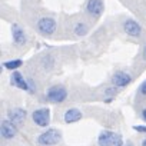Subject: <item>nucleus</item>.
Segmentation results:
<instances>
[{"mask_svg": "<svg viewBox=\"0 0 146 146\" xmlns=\"http://www.w3.org/2000/svg\"><path fill=\"white\" fill-rule=\"evenodd\" d=\"M23 64V60L22 59H13V60H6L3 62V67L7 69V70H17L20 66Z\"/></svg>", "mask_w": 146, "mask_h": 146, "instance_id": "nucleus-14", "label": "nucleus"}, {"mask_svg": "<svg viewBox=\"0 0 146 146\" xmlns=\"http://www.w3.org/2000/svg\"><path fill=\"white\" fill-rule=\"evenodd\" d=\"M123 30H125V33H126L127 36L135 37V39H139V37L142 36V32H143L142 26H140L136 20H133V19H126V20H125V23H123Z\"/></svg>", "mask_w": 146, "mask_h": 146, "instance_id": "nucleus-8", "label": "nucleus"}, {"mask_svg": "<svg viewBox=\"0 0 146 146\" xmlns=\"http://www.w3.org/2000/svg\"><path fill=\"white\" fill-rule=\"evenodd\" d=\"M82 110L80 109H78V108H70V109H67L66 112H64V115H63V120H64V123H67V125H72V123H78L80 119H82Z\"/></svg>", "mask_w": 146, "mask_h": 146, "instance_id": "nucleus-13", "label": "nucleus"}, {"mask_svg": "<svg viewBox=\"0 0 146 146\" xmlns=\"http://www.w3.org/2000/svg\"><path fill=\"white\" fill-rule=\"evenodd\" d=\"M143 59H145V60H146V46H145V47H143Z\"/></svg>", "mask_w": 146, "mask_h": 146, "instance_id": "nucleus-20", "label": "nucleus"}, {"mask_svg": "<svg viewBox=\"0 0 146 146\" xmlns=\"http://www.w3.org/2000/svg\"><path fill=\"white\" fill-rule=\"evenodd\" d=\"M142 119H143V120L146 122V108H145V109L142 110Z\"/></svg>", "mask_w": 146, "mask_h": 146, "instance_id": "nucleus-19", "label": "nucleus"}, {"mask_svg": "<svg viewBox=\"0 0 146 146\" xmlns=\"http://www.w3.org/2000/svg\"><path fill=\"white\" fill-rule=\"evenodd\" d=\"M122 146H132V143H130V142H127L126 145H122Z\"/></svg>", "mask_w": 146, "mask_h": 146, "instance_id": "nucleus-22", "label": "nucleus"}, {"mask_svg": "<svg viewBox=\"0 0 146 146\" xmlns=\"http://www.w3.org/2000/svg\"><path fill=\"white\" fill-rule=\"evenodd\" d=\"M35 92H36L35 82H33V80H29V93H35Z\"/></svg>", "mask_w": 146, "mask_h": 146, "instance_id": "nucleus-18", "label": "nucleus"}, {"mask_svg": "<svg viewBox=\"0 0 146 146\" xmlns=\"http://www.w3.org/2000/svg\"><path fill=\"white\" fill-rule=\"evenodd\" d=\"M9 119L16 125V126H22L27 117V112L23 109V108H15V109H10L9 113H7Z\"/></svg>", "mask_w": 146, "mask_h": 146, "instance_id": "nucleus-10", "label": "nucleus"}, {"mask_svg": "<svg viewBox=\"0 0 146 146\" xmlns=\"http://www.w3.org/2000/svg\"><path fill=\"white\" fill-rule=\"evenodd\" d=\"M133 129L139 133H146V125H136V126H133Z\"/></svg>", "mask_w": 146, "mask_h": 146, "instance_id": "nucleus-17", "label": "nucleus"}, {"mask_svg": "<svg viewBox=\"0 0 146 146\" xmlns=\"http://www.w3.org/2000/svg\"><path fill=\"white\" fill-rule=\"evenodd\" d=\"M12 39H13L15 46H23L27 42V36H26L25 30L16 23L12 25Z\"/></svg>", "mask_w": 146, "mask_h": 146, "instance_id": "nucleus-11", "label": "nucleus"}, {"mask_svg": "<svg viewBox=\"0 0 146 146\" xmlns=\"http://www.w3.org/2000/svg\"><path fill=\"white\" fill-rule=\"evenodd\" d=\"M98 143H99V146H122L123 145V139L116 132L103 130L98 136Z\"/></svg>", "mask_w": 146, "mask_h": 146, "instance_id": "nucleus-3", "label": "nucleus"}, {"mask_svg": "<svg viewBox=\"0 0 146 146\" xmlns=\"http://www.w3.org/2000/svg\"><path fill=\"white\" fill-rule=\"evenodd\" d=\"M46 100L53 105H60L67 99V90L62 85H53L46 90Z\"/></svg>", "mask_w": 146, "mask_h": 146, "instance_id": "nucleus-1", "label": "nucleus"}, {"mask_svg": "<svg viewBox=\"0 0 146 146\" xmlns=\"http://www.w3.org/2000/svg\"><path fill=\"white\" fill-rule=\"evenodd\" d=\"M32 120L39 127L49 126V123H50V109L49 108H39V109L33 110Z\"/></svg>", "mask_w": 146, "mask_h": 146, "instance_id": "nucleus-4", "label": "nucleus"}, {"mask_svg": "<svg viewBox=\"0 0 146 146\" xmlns=\"http://www.w3.org/2000/svg\"><path fill=\"white\" fill-rule=\"evenodd\" d=\"M88 30H89V27H88V25L83 23V22L76 23L75 27H73V32H75L76 36H85V35L88 33Z\"/></svg>", "mask_w": 146, "mask_h": 146, "instance_id": "nucleus-15", "label": "nucleus"}, {"mask_svg": "<svg viewBox=\"0 0 146 146\" xmlns=\"http://www.w3.org/2000/svg\"><path fill=\"white\" fill-rule=\"evenodd\" d=\"M17 127L10 119H3L2 120V126H0V133H2V137L6 140L13 139L17 135Z\"/></svg>", "mask_w": 146, "mask_h": 146, "instance_id": "nucleus-7", "label": "nucleus"}, {"mask_svg": "<svg viewBox=\"0 0 146 146\" xmlns=\"http://www.w3.org/2000/svg\"><path fill=\"white\" fill-rule=\"evenodd\" d=\"M37 30L43 36H52L56 30V20L53 17H42L37 22Z\"/></svg>", "mask_w": 146, "mask_h": 146, "instance_id": "nucleus-5", "label": "nucleus"}, {"mask_svg": "<svg viewBox=\"0 0 146 146\" xmlns=\"http://www.w3.org/2000/svg\"><path fill=\"white\" fill-rule=\"evenodd\" d=\"M142 146H146V139H143V140H142Z\"/></svg>", "mask_w": 146, "mask_h": 146, "instance_id": "nucleus-21", "label": "nucleus"}, {"mask_svg": "<svg viewBox=\"0 0 146 146\" xmlns=\"http://www.w3.org/2000/svg\"><path fill=\"white\" fill-rule=\"evenodd\" d=\"M86 12L93 19H99L103 15V12H105V3H103V0H88V3H86Z\"/></svg>", "mask_w": 146, "mask_h": 146, "instance_id": "nucleus-6", "label": "nucleus"}, {"mask_svg": "<svg viewBox=\"0 0 146 146\" xmlns=\"http://www.w3.org/2000/svg\"><path fill=\"white\" fill-rule=\"evenodd\" d=\"M10 83L16 88H19L20 90H25V92H29V80H26L23 78V75L20 72L15 70L13 75L10 76Z\"/></svg>", "mask_w": 146, "mask_h": 146, "instance_id": "nucleus-12", "label": "nucleus"}, {"mask_svg": "<svg viewBox=\"0 0 146 146\" xmlns=\"http://www.w3.org/2000/svg\"><path fill=\"white\" fill-rule=\"evenodd\" d=\"M139 95H140V96H143V98H146V80L139 86Z\"/></svg>", "mask_w": 146, "mask_h": 146, "instance_id": "nucleus-16", "label": "nucleus"}, {"mask_svg": "<svg viewBox=\"0 0 146 146\" xmlns=\"http://www.w3.org/2000/svg\"><path fill=\"white\" fill-rule=\"evenodd\" d=\"M130 82H132V76L129 75L127 72H123V70L116 72L115 75L112 76V85H113L115 88H119V89L129 86Z\"/></svg>", "mask_w": 146, "mask_h": 146, "instance_id": "nucleus-9", "label": "nucleus"}, {"mask_svg": "<svg viewBox=\"0 0 146 146\" xmlns=\"http://www.w3.org/2000/svg\"><path fill=\"white\" fill-rule=\"evenodd\" d=\"M60 140H62V133L57 129H47L46 132H43L37 136L39 146H54Z\"/></svg>", "mask_w": 146, "mask_h": 146, "instance_id": "nucleus-2", "label": "nucleus"}]
</instances>
